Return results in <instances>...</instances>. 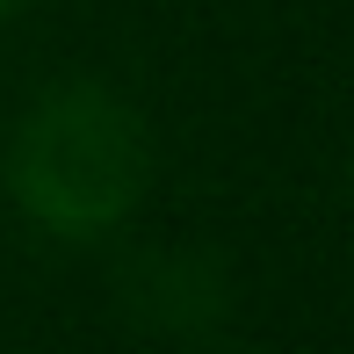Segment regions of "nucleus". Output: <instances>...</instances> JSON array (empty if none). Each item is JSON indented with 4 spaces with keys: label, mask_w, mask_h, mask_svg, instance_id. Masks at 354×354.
Returning <instances> with one entry per match:
<instances>
[{
    "label": "nucleus",
    "mask_w": 354,
    "mask_h": 354,
    "mask_svg": "<svg viewBox=\"0 0 354 354\" xmlns=\"http://www.w3.org/2000/svg\"><path fill=\"white\" fill-rule=\"evenodd\" d=\"M0 8H8V0H0Z\"/></svg>",
    "instance_id": "2"
},
{
    "label": "nucleus",
    "mask_w": 354,
    "mask_h": 354,
    "mask_svg": "<svg viewBox=\"0 0 354 354\" xmlns=\"http://www.w3.org/2000/svg\"><path fill=\"white\" fill-rule=\"evenodd\" d=\"M145 145L109 94H58L15 145V188L58 232H102L138 203Z\"/></svg>",
    "instance_id": "1"
}]
</instances>
